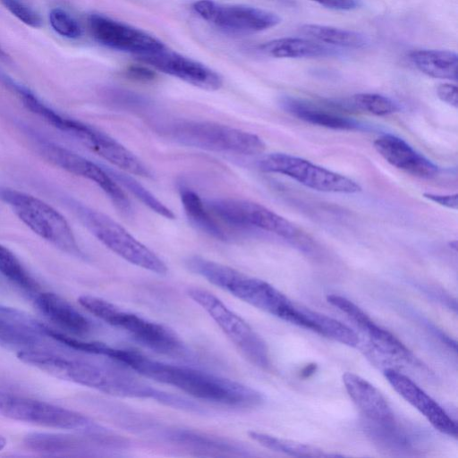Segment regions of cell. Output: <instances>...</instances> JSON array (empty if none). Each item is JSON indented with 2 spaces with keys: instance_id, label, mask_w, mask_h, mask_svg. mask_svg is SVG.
Segmentation results:
<instances>
[{
  "instance_id": "obj_1",
  "label": "cell",
  "mask_w": 458,
  "mask_h": 458,
  "mask_svg": "<svg viewBox=\"0 0 458 458\" xmlns=\"http://www.w3.org/2000/svg\"><path fill=\"white\" fill-rule=\"evenodd\" d=\"M104 356L145 377L174 386L203 401L236 408H254L263 402L259 392L240 382L191 367L153 360L132 350L106 345Z\"/></svg>"
},
{
  "instance_id": "obj_2",
  "label": "cell",
  "mask_w": 458,
  "mask_h": 458,
  "mask_svg": "<svg viewBox=\"0 0 458 458\" xmlns=\"http://www.w3.org/2000/svg\"><path fill=\"white\" fill-rule=\"evenodd\" d=\"M185 266L212 284L281 319H286L294 305L270 284L225 265L195 255L185 259Z\"/></svg>"
},
{
  "instance_id": "obj_3",
  "label": "cell",
  "mask_w": 458,
  "mask_h": 458,
  "mask_svg": "<svg viewBox=\"0 0 458 458\" xmlns=\"http://www.w3.org/2000/svg\"><path fill=\"white\" fill-rule=\"evenodd\" d=\"M28 109L117 168L142 177L152 176L148 166L131 151L97 128L59 114L38 97L30 99Z\"/></svg>"
},
{
  "instance_id": "obj_4",
  "label": "cell",
  "mask_w": 458,
  "mask_h": 458,
  "mask_svg": "<svg viewBox=\"0 0 458 458\" xmlns=\"http://www.w3.org/2000/svg\"><path fill=\"white\" fill-rule=\"evenodd\" d=\"M158 131L179 144L208 151L256 155L266 148L254 133L208 121L174 120L158 125Z\"/></svg>"
},
{
  "instance_id": "obj_5",
  "label": "cell",
  "mask_w": 458,
  "mask_h": 458,
  "mask_svg": "<svg viewBox=\"0 0 458 458\" xmlns=\"http://www.w3.org/2000/svg\"><path fill=\"white\" fill-rule=\"evenodd\" d=\"M79 303L89 313L106 324L124 331L141 345L158 353L187 356L181 339L166 327L123 310L99 297L81 295Z\"/></svg>"
},
{
  "instance_id": "obj_6",
  "label": "cell",
  "mask_w": 458,
  "mask_h": 458,
  "mask_svg": "<svg viewBox=\"0 0 458 458\" xmlns=\"http://www.w3.org/2000/svg\"><path fill=\"white\" fill-rule=\"evenodd\" d=\"M0 200L9 206L18 218L40 238L68 254L83 257L69 223L52 206L37 197L8 187H0Z\"/></svg>"
},
{
  "instance_id": "obj_7",
  "label": "cell",
  "mask_w": 458,
  "mask_h": 458,
  "mask_svg": "<svg viewBox=\"0 0 458 458\" xmlns=\"http://www.w3.org/2000/svg\"><path fill=\"white\" fill-rule=\"evenodd\" d=\"M69 204L84 226L116 255L150 272L167 273L165 263L156 253L107 215L76 200Z\"/></svg>"
},
{
  "instance_id": "obj_8",
  "label": "cell",
  "mask_w": 458,
  "mask_h": 458,
  "mask_svg": "<svg viewBox=\"0 0 458 458\" xmlns=\"http://www.w3.org/2000/svg\"><path fill=\"white\" fill-rule=\"evenodd\" d=\"M0 415L33 425L89 434L106 430L77 411L14 394L0 391Z\"/></svg>"
},
{
  "instance_id": "obj_9",
  "label": "cell",
  "mask_w": 458,
  "mask_h": 458,
  "mask_svg": "<svg viewBox=\"0 0 458 458\" xmlns=\"http://www.w3.org/2000/svg\"><path fill=\"white\" fill-rule=\"evenodd\" d=\"M186 293L210 316L245 359L261 369H267L270 367L268 348L265 341L245 320L206 289L189 287Z\"/></svg>"
},
{
  "instance_id": "obj_10",
  "label": "cell",
  "mask_w": 458,
  "mask_h": 458,
  "mask_svg": "<svg viewBox=\"0 0 458 458\" xmlns=\"http://www.w3.org/2000/svg\"><path fill=\"white\" fill-rule=\"evenodd\" d=\"M17 357L22 362L55 377L108 394L113 392L117 379L115 368L67 358L48 352L25 349L19 351Z\"/></svg>"
},
{
  "instance_id": "obj_11",
  "label": "cell",
  "mask_w": 458,
  "mask_h": 458,
  "mask_svg": "<svg viewBox=\"0 0 458 458\" xmlns=\"http://www.w3.org/2000/svg\"><path fill=\"white\" fill-rule=\"evenodd\" d=\"M205 203L216 217L235 228L259 229L289 241H306V235L298 227L261 204L230 198L211 199Z\"/></svg>"
},
{
  "instance_id": "obj_12",
  "label": "cell",
  "mask_w": 458,
  "mask_h": 458,
  "mask_svg": "<svg viewBox=\"0 0 458 458\" xmlns=\"http://www.w3.org/2000/svg\"><path fill=\"white\" fill-rule=\"evenodd\" d=\"M257 166L262 172L284 174L319 191L352 194L361 191L355 181L289 154L265 155L258 160Z\"/></svg>"
},
{
  "instance_id": "obj_13",
  "label": "cell",
  "mask_w": 458,
  "mask_h": 458,
  "mask_svg": "<svg viewBox=\"0 0 458 458\" xmlns=\"http://www.w3.org/2000/svg\"><path fill=\"white\" fill-rule=\"evenodd\" d=\"M37 148L44 158L55 165L96 183L123 214L131 213L129 199L104 165L42 139L37 140Z\"/></svg>"
},
{
  "instance_id": "obj_14",
  "label": "cell",
  "mask_w": 458,
  "mask_h": 458,
  "mask_svg": "<svg viewBox=\"0 0 458 458\" xmlns=\"http://www.w3.org/2000/svg\"><path fill=\"white\" fill-rule=\"evenodd\" d=\"M193 9L205 21L230 33L259 32L275 27L281 21L275 13L245 4L199 0L193 4Z\"/></svg>"
},
{
  "instance_id": "obj_15",
  "label": "cell",
  "mask_w": 458,
  "mask_h": 458,
  "mask_svg": "<svg viewBox=\"0 0 458 458\" xmlns=\"http://www.w3.org/2000/svg\"><path fill=\"white\" fill-rule=\"evenodd\" d=\"M92 38L99 44L136 55L157 52L165 46L152 35L100 13L88 17Z\"/></svg>"
},
{
  "instance_id": "obj_16",
  "label": "cell",
  "mask_w": 458,
  "mask_h": 458,
  "mask_svg": "<svg viewBox=\"0 0 458 458\" xmlns=\"http://www.w3.org/2000/svg\"><path fill=\"white\" fill-rule=\"evenodd\" d=\"M135 57L164 73L202 89L216 90L223 85V79L216 72L166 47Z\"/></svg>"
},
{
  "instance_id": "obj_17",
  "label": "cell",
  "mask_w": 458,
  "mask_h": 458,
  "mask_svg": "<svg viewBox=\"0 0 458 458\" xmlns=\"http://www.w3.org/2000/svg\"><path fill=\"white\" fill-rule=\"evenodd\" d=\"M384 375L392 387L418 410L436 429L450 437H457L456 422L416 383L392 368L386 369Z\"/></svg>"
},
{
  "instance_id": "obj_18",
  "label": "cell",
  "mask_w": 458,
  "mask_h": 458,
  "mask_svg": "<svg viewBox=\"0 0 458 458\" xmlns=\"http://www.w3.org/2000/svg\"><path fill=\"white\" fill-rule=\"evenodd\" d=\"M373 145L385 160L407 174L419 178H432L437 174V166L397 136L384 134Z\"/></svg>"
},
{
  "instance_id": "obj_19",
  "label": "cell",
  "mask_w": 458,
  "mask_h": 458,
  "mask_svg": "<svg viewBox=\"0 0 458 458\" xmlns=\"http://www.w3.org/2000/svg\"><path fill=\"white\" fill-rule=\"evenodd\" d=\"M344 387L368 420L387 423L394 420V412L382 394L363 377L352 372L343 375Z\"/></svg>"
},
{
  "instance_id": "obj_20",
  "label": "cell",
  "mask_w": 458,
  "mask_h": 458,
  "mask_svg": "<svg viewBox=\"0 0 458 458\" xmlns=\"http://www.w3.org/2000/svg\"><path fill=\"white\" fill-rule=\"evenodd\" d=\"M164 437L195 455L203 456H243L248 455L242 445L212 437L204 433L185 428H166Z\"/></svg>"
},
{
  "instance_id": "obj_21",
  "label": "cell",
  "mask_w": 458,
  "mask_h": 458,
  "mask_svg": "<svg viewBox=\"0 0 458 458\" xmlns=\"http://www.w3.org/2000/svg\"><path fill=\"white\" fill-rule=\"evenodd\" d=\"M35 303L45 317L68 333L82 335L91 329L88 318L56 293H42Z\"/></svg>"
},
{
  "instance_id": "obj_22",
  "label": "cell",
  "mask_w": 458,
  "mask_h": 458,
  "mask_svg": "<svg viewBox=\"0 0 458 458\" xmlns=\"http://www.w3.org/2000/svg\"><path fill=\"white\" fill-rule=\"evenodd\" d=\"M281 106L293 116L314 125L344 131L357 128L352 119L309 101L284 97Z\"/></svg>"
},
{
  "instance_id": "obj_23",
  "label": "cell",
  "mask_w": 458,
  "mask_h": 458,
  "mask_svg": "<svg viewBox=\"0 0 458 458\" xmlns=\"http://www.w3.org/2000/svg\"><path fill=\"white\" fill-rule=\"evenodd\" d=\"M178 191L184 212L190 222L202 233L220 241H226L228 236L205 201L189 186L180 183Z\"/></svg>"
},
{
  "instance_id": "obj_24",
  "label": "cell",
  "mask_w": 458,
  "mask_h": 458,
  "mask_svg": "<svg viewBox=\"0 0 458 458\" xmlns=\"http://www.w3.org/2000/svg\"><path fill=\"white\" fill-rule=\"evenodd\" d=\"M24 443L34 452L56 456L73 455L90 449L86 438L59 433H31L24 438Z\"/></svg>"
},
{
  "instance_id": "obj_25",
  "label": "cell",
  "mask_w": 458,
  "mask_h": 458,
  "mask_svg": "<svg viewBox=\"0 0 458 458\" xmlns=\"http://www.w3.org/2000/svg\"><path fill=\"white\" fill-rule=\"evenodd\" d=\"M267 55L276 58L322 57L337 55L335 48L301 38H282L259 47Z\"/></svg>"
},
{
  "instance_id": "obj_26",
  "label": "cell",
  "mask_w": 458,
  "mask_h": 458,
  "mask_svg": "<svg viewBox=\"0 0 458 458\" xmlns=\"http://www.w3.org/2000/svg\"><path fill=\"white\" fill-rule=\"evenodd\" d=\"M414 65L423 73L437 79L456 81L458 55L454 51L420 49L410 53Z\"/></svg>"
},
{
  "instance_id": "obj_27",
  "label": "cell",
  "mask_w": 458,
  "mask_h": 458,
  "mask_svg": "<svg viewBox=\"0 0 458 458\" xmlns=\"http://www.w3.org/2000/svg\"><path fill=\"white\" fill-rule=\"evenodd\" d=\"M301 310L304 319V328L350 347L358 346L360 343L358 335L346 325L308 308L301 307Z\"/></svg>"
},
{
  "instance_id": "obj_28",
  "label": "cell",
  "mask_w": 458,
  "mask_h": 458,
  "mask_svg": "<svg viewBox=\"0 0 458 458\" xmlns=\"http://www.w3.org/2000/svg\"><path fill=\"white\" fill-rule=\"evenodd\" d=\"M302 34L325 44L347 48H363L369 41L357 31L319 24H304L300 28Z\"/></svg>"
},
{
  "instance_id": "obj_29",
  "label": "cell",
  "mask_w": 458,
  "mask_h": 458,
  "mask_svg": "<svg viewBox=\"0 0 458 458\" xmlns=\"http://www.w3.org/2000/svg\"><path fill=\"white\" fill-rule=\"evenodd\" d=\"M367 433L380 447L392 452L413 451L412 437L404 429L400 428L395 420L387 423H377L368 420Z\"/></svg>"
},
{
  "instance_id": "obj_30",
  "label": "cell",
  "mask_w": 458,
  "mask_h": 458,
  "mask_svg": "<svg viewBox=\"0 0 458 458\" xmlns=\"http://www.w3.org/2000/svg\"><path fill=\"white\" fill-rule=\"evenodd\" d=\"M373 350L386 359L395 361L418 362L410 350L387 330L373 324L364 332Z\"/></svg>"
},
{
  "instance_id": "obj_31",
  "label": "cell",
  "mask_w": 458,
  "mask_h": 458,
  "mask_svg": "<svg viewBox=\"0 0 458 458\" xmlns=\"http://www.w3.org/2000/svg\"><path fill=\"white\" fill-rule=\"evenodd\" d=\"M249 437L262 446L278 453H283L296 457H336L335 454H329L324 450L300 442L283 439L274 436L257 431H249Z\"/></svg>"
},
{
  "instance_id": "obj_32",
  "label": "cell",
  "mask_w": 458,
  "mask_h": 458,
  "mask_svg": "<svg viewBox=\"0 0 458 458\" xmlns=\"http://www.w3.org/2000/svg\"><path fill=\"white\" fill-rule=\"evenodd\" d=\"M105 167L120 186L127 189L151 210L167 219H174V214L173 211L157 199L136 179L119 170L117 171L110 167Z\"/></svg>"
},
{
  "instance_id": "obj_33",
  "label": "cell",
  "mask_w": 458,
  "mask_h": 458,
  "mask_svg": "<svg viewBox=\"0 0 458 458\" xmlns=\"http://www.w3.org/2000/svg\"><path fill=\"white\" fill-rule=\"evenodd\" d=\"M0 274L13 284L28 292L38 290V284L20 259L5 246L0 244Z\"/></svg>"
},
{
  "instance_id": "obj_34",
  "label": "cell",
  "mask_w": 458,
  "mask_h": 458,
  "mask_svg": "<svg viewBox=\"0 0 458 458\" xmlns=\"http://www.w3.org/2000/svg\"><path fill=\"white\" fill-rule=\"evenodd\" d=\"M357 108L377 116H385L398 111L399 107L391 98L380 94L360 93L352 97Z\"/></svg>"
},
{
  "instance_id": "obj_35",
  "label": "cell",
  "mask_w": 458,
  "mask_h": 458,
  "mask_svg": "<svg viewBox=\"0 0 458 458\" xmlns=\"http://www.w3.org/2000/svg\"><path fill=\"white\" fill-rule=\"evenodd\" d=\"M36 342L37 339L30 331L0 318V343L16 347H29Z\"/></svg>"
},
{
  "instance_id": "obj_36",
  "label": "cell",
  "mask_w": 458,
  "mask_h": 458,
  "mask_svg": "<svg viewBox=\"0 0 458 458\" xmlns=\"http://www.w3.org/2000/svg\"><path fill=\"white\" fill-rule=\"evenodd\" d=\"M48 19L52 29L60 36L70 39L81 37V28L80 24L64 9H52L49 12Z\"/></svg>"
},
{
  "instance_id": "obj_37",
  "label": "cell",
  "mask_w": 458,
  "mask_h": 458,
  "mask_svg": "<svg viewBox=\"0 0 458 458\" xmlns=\"http://www.w3.org/2000/svg\"><path fill=\"white\" fill-rule=\"evenodd\" d=\"M327 300L330 304L346 314L362 332H365L374 323L362 310L345 297L330 294L327 297Z\"/></svg>"
},
{
  "instance_id": "obj_38",
  "label": "cell",
  "mask_w": 458,
  "mask_h": 458,
  "mask_svg": "<svg viewBox=\"0 0 458 458\" xmlns=\"http://www.w3.org/2000/svg\"><path fill=\"white\" fill-rule=\"evenodd\" d=\"M4 7L24 24L39 28L42 20L38 13L23 0H0Z\"/></svg>"
},
{
  "instance_id": "obj_39",
  "label": "cell",
  "mask_w": 458,
  "mask_h": 458,
  "mask_svg": "<svg viewBox=\"0 0 458 458\" xmlns=\"http://www.w3.org/2000/svg\"><path fill=\"white\" fill-rule=\"evenodd\" d=\"M438 98L445 103L454 106H458V89L457 86L451 83H443L437 89Z\"/></svg>"
},
{
  "instance_id": "obj_40",
  "label": "cell",
  "mask_w": 458,
  "mask_h": 458,
  "mask_svg": "<svg viewBox=\"0 0 458 458\" xmlns=\"http://www.w3.org/2000/svg\"><path fill=\"white\" fill-rule=\"evenodd\" d=\"M327 8L340 10V11H350L356 9L360 6V0H311Z\"/></svg>"
},
{
  "instance_id": "obj_41",
  "label": "cell",
  "mask_w": 458,
  "mask_h": 458,
  "mask_svg": "<svg viewBox=\"0 0 458 458\" xmlns=\"http://www.w3.org/2000/svg\"><path fill=\"white\" fill-rule=\"evenodd\" d=\"M126 75L133 80L149 81L155 79L154 71L141 65H131L126 70Z\"/></svg>"
},
{
  "instance_id": "obj_42",
  "label": "cell",
  "mask_w": 458,
  "mask_h": 458,
  "mask_svg": "<svg viewBox=\"0 0 458 458\" xmlns=\"http://www.w3.org/2000/svg\"><path fill=\"white\" fill-rule=\"evenodd\" d=\"M423 196L436 203H438L441 206L456 209L458 207V201H457V194H450V195H439V194H433V193H424Z\"/></svg>"
},
{
  "instance_id": "obj_43",
  "label": "cell",
  "mask_w": 458,
  "mask_h": 458,
  "mask_svg": "<svg viewBox=\"0 0 458 458\" xmlns=\"http://www.w3.org/2000/svg\"><path fill=\"white\" fill-rule=\"evenodd\" d=\"M6 438L0 435V451L3 450L6 445Z\"/></svg>"
},
{
  "instance_id": "obj_44",
  "label": "cell",
  "mask_w": 458,
  "mask_h": 458,
  "mask_svg": "<svg viewBox=\"0 0 458 458\" xmlns=\"http://www.w3.org/2000/svg\"><path fill=\"white\" fill-rule=\"evenodd\" d=\"M0 59L8 60V55L1 47H0Z\"/></svg>"
}]
</instances>
